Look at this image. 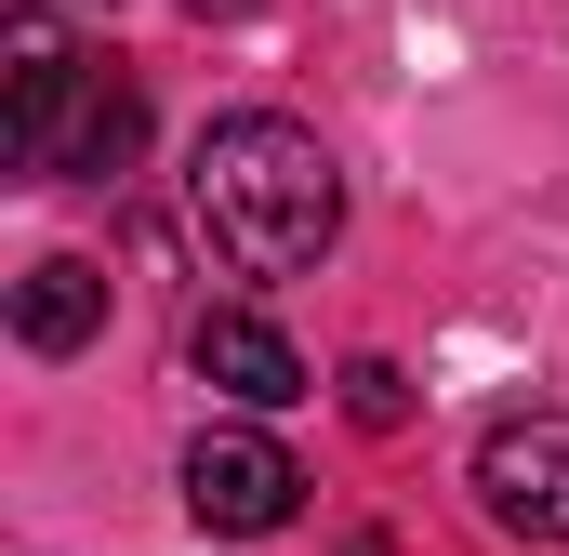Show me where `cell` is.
<instances>
[{
	"mask_svg": "<svg viewBox=\"0 0 569 556\" xmlns=\"http://www.w3.org/2000/svg\"><path fill=\"white\" fill-rule=\"evenodd\" d=\"M199 13H252V0H199Z\"/></svg>",
	"mask_w": 569,
	"mask_h": 556,
	"instance_id": "obj_9",
	"label": "cell"
},
{
	"mask_svg": "<svg viewBox=\"0 0 569 556\" xmlns=\"http://www.w3.org/2000/svg\"><path fill=\"white\" fill-rule=\"evenodd\" d=\"M477 504H490L517 544H569V398L503 411L477 437Z\"/></svg>",
	"mask_w": 569,
	"mask_h": 556,
	"instance_id": "obj_3",
	"label": "cell"
},
{
	"mask_svg": "<svg viewBox=\"0 0 569 556\" xmlns=\"http://www.w3.org/2000/svg\"><path fill=\"white\" fill-rule=\"evenodd\" d=\"M80 80H93V53H67V27L27 0V13H13V172H53Z\"/></svg>",
	"mask_w": 569,
	"mask_h": 556,
	"instance_id": "obj_4",
	"label": "cell"
},
{
	"mask_svg": "<svg viewBox=\"0 0 569 556\" xmlns=\"http://www.w3.org/2000/svg\"><path fill=\"white\" fill-rule=\"evenodd\" d=\"M345 411L371 424V437H398V424H411V371H398V358H358V371H345Z\"/></svg>",
	"mask_w": 569,
	"mask_h": 556,
	"instance_id": "obj_8",
	"label": "cell"
},
{
	"mask_svg": "<svg viewBox=\"0 0 569 556\" xmlns=\"http://www.w3.org/2000/svg\"><path fill=\"white\" fill-rule=\"evenodd\" d=\"M13 331H27L40 358H80V345L107 331V266H80V252H40V266L13 278Z\"/></svg>",
	"mask_w": 569,
	"mask_h": 556,
	"instance_id": "obj_7",
	"label": "cell"
},
{
	"mask_svg": "<svg viewBox=\"0 0 569 556\" xmlns=\"http://www.w3.org/2000/svg\"><path fill=\"white\" fill-rule=\"evenodd\" d=\"M186 504H199V530H226V544H266L305 517V464H291L266 424H212L199 450H186Z\"/></svg>",
	"mask_w": 569,
	"mask_h": 556,
	"instance_id": "obj_2",
	"label": "cell"
},
{
	"mask_svg": "<svg viewBox=\"0 0 569 556\" xmlns=\"http://www.w3.org/2000/svg\"><path fill=\"white\" fill-rule=\"evenodd\" d=\"M186 226L212 239V266H239V278H305L331 252V226H345V172H331V146L305 120L239 107L186 159Z\"/></svg>",
	"mask_w": 569,
	"mask_h": 556,
	"instance_id": "obj_1",
	"label": "cell"
},
{
	"mask_svg": "<svg viewBox=\"0 0 569 556\" xmlns=\"http://www.w3.org/2000/svg\"><path fill=\"white\" fill-rule=\"evenodd\" d=\"M133 146H146V80L107 53V67L80 80V107H67V146H53V172H67V186H107V172H133Z\"/></svg>",
	"mask_w": 569,
	"mask_h": 556,
	"instance_id": "obj_6",
	"label": "cell"
},
{
	"mask_svg": "<svg viewBox=\"0 0 569 556\" xmlns=\"http://www.w3.org/2000/svg\"><path fill=\"white\" fill-rule=\"evenodd\" d=\"M186 358H199V385H226L239 411H291V398H318L305 358H291V331H279V318H252V305H212V318L186 331Z\"/></svg>",
	"mask_w": 569,
	"mask_h": 556,
	"instance_id": "obj_5",
	"label": "cell"
}]
</instances>
